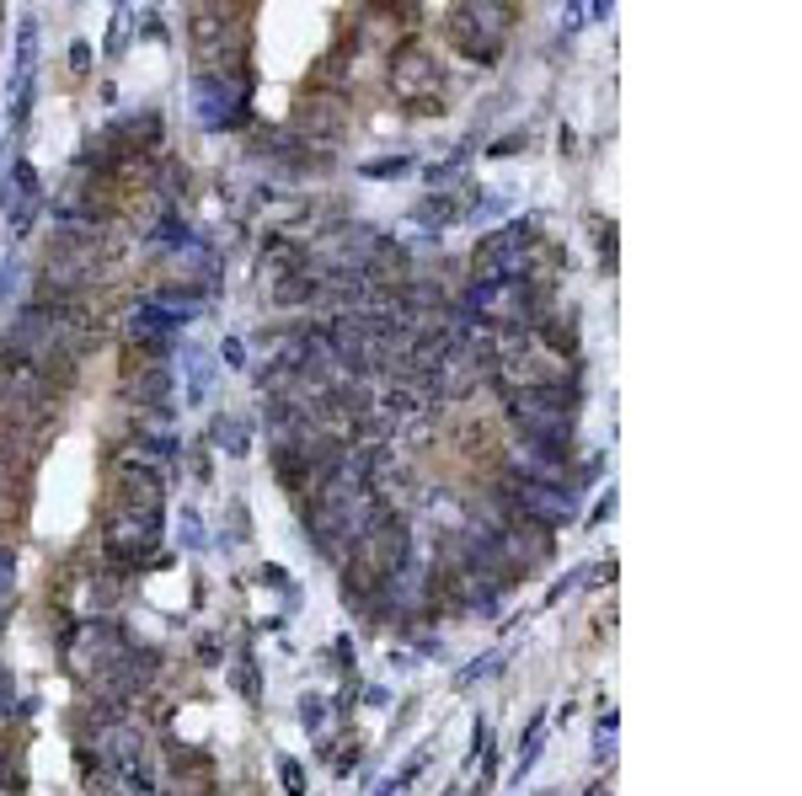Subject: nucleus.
<instances>
[{
    "label": "nucleus",
    "instance_id": "obj_6",
    "mask_svg": "<svg viewBox=\"0 0 802 796\" xmlns=\"http://www.w3.org/2000/svg\"><path fill=\"white\" fill-rule=\"evenodd\" d=\"M300 716H305V732H311V727L321 722V716H327V706H321V700H311V695H305V700H300Z\"/></svg>",
    "mask_w": 802,
    "mask_h": 796
},
{
    "label": "nucleus",
    "instance_id": "obj_2",
    "mask_svg": "<svg viewBox=\"0 0 802 796\" xmlns=\"http://www.w3.org/2000/svg\"><path fill=\"white\" fill-rule=\"evenodd\" d=\"M300 123H305L300 134H337L348 123V107H343V97H332V91H311V97L300 102Z\"/></svg>",
    "mask_w": 802,
    "mask_h": 796
},
{
    "label": "nucleus",
    "instance_id": "obj_3",
    "mask_svg": "<svg viewBox=\"0 0 802 796\" xmlns=\"http://www.w3.org/2000/svg\"><path fill=\"white\" fill-rule=\"evenodd\" d=\"M407 171H412V161H407V155H396V161H375L364 177H407Z\"/></svg>",
    "mask_w": 802,
    "mask_h": 796
},
{
    "label": "nucleus",
    "instance_id": "obj_1",
    "mask_svg": "<svg viewBox=\"0 0 802 796\" xmlns=\"http://www.w3.org/2000/svg\"><path fill=\"white\" fill-rule=\"evenodd\" d=\"M391 81H396L401 97H407L412 113H423V107L439 102L444 70H439V59L428 54L423 43H407V49H396V59H391Z\"/></svg>",
    "mask_w": 802,
    "mask_h": 796
},
{
    "label": "nucleus",
    "instance_id": "obj_4",
    "mask_svg": "<svg viewBox=\"0 0 802 796\" xmlns=\"http://www.w3.org/2000/svg\"><path fill=\"white\" fill-rule=\"evenodd\" d=\"M214 428H220V433H214V444H225L230 455H241V449H246V439H241L236 423H214Z\"/></svg>",
    "mask_w": 802,
    "mask_h": 796
},
{
    "label": "nucleus",
    "instance_id": "obj_5",
    "mask_svg": "<svg viewBox=\"0 0 802 796\" xmlns=\"http://www.w3.org/2000/svg\"><path fill=\"white\" fill-rule=\"evenodd\" d=\"M279 770H284V786L295 791V796H305V775H300V764H295V759H279Z\"/></svg>",
    "mask_w": 802,
    "mask_h": 796
}]
</instances>
